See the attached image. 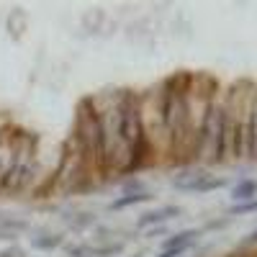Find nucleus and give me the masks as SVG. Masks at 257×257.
<instances>
[{
  "instance_id": "19",
  "label": "nucleus",
  "mask_w": 257,
  "mask_h": 257,
  "mask_svg": "<svg viewBox=\"0 0 257 257\" xmlns=\"http://www.w3.org/2000/svg\"><path fill=\"white\" fill-rule=\"evenodd\" d=\"M165 231H167V226H155V229H149V231H147V237L152 239V237H160V234H165Z\"/></svg>"
},
{
  "instance_id": "2",
  "label": "nucleus",
  "mask_w": 257,
  "mask_h": 257,
  "mask_svg": "<svg viewBox=\"0 0 257 257\" xmlns=\"http://www.w3.org/2000/svg\"><path fill=\"white\" fill-rule=\"evenodd\" d=\"M75 142L80 155L85 157L90 167L105 170V137H103V126L95 113L93 98L82 100L77 108V123H75Z\"/></svg>"
},
{
  "instance_id": "10",
  "label": "nucleus",
  "mask_w": 257,
  "mask_h": 257,
  "mask_svg": "<svg viewBox=\"0 0 257 257\" xmlns=\"http://www.w3.org/2000/svg\"><path fill=\"white\" fill-rule=\"evenodd\" d=\"M95 224H98V216L93 211H77V213H72V216H67V226L72 231H85V229H90Z\"/></svg>"
},
{
  "instance_id": "20",
  "label": "nucleus",
  "mask_w": 257,
  "mask_h": 257,
  "mask_svg": "<svg viewBox=\"0 0 257 257\" xmlns=\"http://www.w3.org/2000/svg\"><path fill=\"white\" fill-rule=\"evenodd\" d=\"M242 244H244V247H249V244H257V229H254L252 234H247V239H244Z\"/></svg>"
},
{
  "instance_id": "8",
  "label": "nucleus",
  "mask_w": 257,
  "mask_h": 257,
  "mask_svg": "<svg viewBox=\"0 0 257 257\" xmlns=\"http://www.w3.org/2000/svg\"><path fill=\"white\" fill-rule=\"evenodd\" d=\"M152 198L155 196L149 190H144V193H121L116 201L108 203V211H123L128 206H139V203H147V201H152Z\"/></svg>"
},
{
  "instance_id": "15",
  "label": "nucleus",
  "mask_w": 257,
  "mask_h": 257,
  "mask_svg": "<svg viewBox=\"0 0 257 257\" xmlns=\"http://www.w3.org/2000/svg\"><path fill=\"white\" fill-rule=\"evenodd\" d=\"M254 211H257V198L244 201V203H234V206H229L226 216H244V213H254Z\"/></svg>"
},
{
  "instance_id": "1",
  "label": "nucleus",
  "mask_w": 257,
  "mask_h": 257,
  "mask_svg": "<svg viewBox=\"0 0 257 257\" xmlns=\"http://www.w3.org/2000/svg\"><path fill=\"white\" fill-rule=\"evenodd\" d=\"M188 88L190 77L188 75H175L162 85L160 93V123L162 134L170 147V152L178 155L180 160L193 157V137H190V116H188Z\"/></svg>"
},
{
  "instance_id": "7",
  "label": "nucleus",
  "mask_w": 257,
  "mask_h": 257,
  "mask_svg": "<svg viewBox=\"0 0 257 257\" xmlns=\"http://www.w3.org/2000/svg\"><path fill=\"white\" fill-rule=\"evenodd\" d=\"M208 173V170H203V167H188V170H183L180 175H175L173 178V185L178 188V190H185V193H193V188H196L198 183H201V178Z\"/></svg>"
},
{
  "instance_id": "18",
  "label": "nucleus",
  "mask_w": 257,
  "mask_h": 257,
  "mask_svg": "<svg viewBox=\"0 0 257 257\" xmlns=\"http://www.w3.org/2000/svg\"><path fill=\"white\" fill-rule=\"evenodd\" d=\"M0 257H26L24 254V249H21V247H8V249H3V252H0Z\"/></svg>"
},
{
  "instance_id": "5",
  "label": "nucleus",
  "mask_w": 257,
  "mask_h": 257,
  "mask_svg": "<svg viewBox=\"0 0 257 257\" xmlns=\"http://www.w3.org/2000/svg\"><path fill=\"white\" fill-rule=\"evenodd\" d=\"M16 134L18 128L8 126L6 132H0V190H3V183L11 173V165H13V155H16Z\"/></svg>"
},
{
  "instance_id": "12",
  "label": "nucleus",
  "mask_w": 257,
  "mask_h": 257,
  "mask_svg": "<svg viewBox=\"0 0 257 257\" xmlns=\"http://www.w3.org/2000/svg\"><path fill=\"white\" fill-rule=\"evenodd\" d=\"M29 229L26 219H18V216H8V213H0V231H8V234H18Z\"/></svg>"
},
{
  "instance_id": "4",
  "label": "nucleus",
  "mask_w": 257,
  "mask_h": 257,
  "mask_svg": "<svg viewBox=\"0 0 257 257\" xmlns=\"http://www.w3.org/2000/svg\"><path fill=\"white\" fill-rule=\"evenodd\" d=\"M198 237H201L198 229H183L175 234H167V239L162 242V249L157 257H183L190 247L198 244Z\"/></svg>"
},
{
  "instance_id": "13",
  "label": "nucleus",
  "mask_w": 257,
  "mask_h": 257,
  "mask_svg": "<svg viewBox=\"0 0 257 257\" xmlns=\"http://www.w3.org/2000/svg\"><path fill=\"white\" fill-rule=\"evenodd\" d=\"M224 185H226V178H216V175L206 173V175L201 178V183L193 188V193H213V190H219V188H224Z\"/></svg>"
},
{
  "instance_id": "9",
  "label": "nucleus",
  "mask_w": 257,
  "mask_h": 257,
  "mask_svg": "<svg viewBox=\"0 0 257 257\" xmlns=\"http://www.w3.org/2000/svg\"><path fill=\"white\" fill-rule=\"evenodd\" d=\"M252 198H257V180L254 178H244L231 188V201L234 203H244V201H252Z\"/></svg>"
},
{
  "instance_id": "14",
  "label": "nucleus",
  "mask_w": 257,
  "mask_h": 257,
  "mask_svg": "<svg viewBox=\"0 0 257 257\" xmlns=\"http://www.w3.org/2000/svg\"><path fill=\"white\" fill-rule=\"evenodd\" d=\"M123 242H111V244H103V247H93V257H116L123 252Z\"/></svg>"
},
{
  "instance_id": "6",
  "label": "nucleus",
  "mask_w": 257,
  "mask_h": 257,
  "mask_svg": "<svg viewBox=\"0 0 257 257\" xmlns=\"http://www.w3.org/2000/svg\"><path fill=\"white\" fill-rule=\"evenodd\" d=\"M183 213V208L180 206H160V208H155V211H147V213H142V216L137 219V226L139 229H149V226H165L170 219H178Z\"/></svg>"
},
{
  "instance_id": "17",
  "label": "nucleus",
  "mask_w": 257,
  "mask_h": 257,
  "mask_svg": "<svg viewBox=\"0 0 257 257\" xmlns=\"http://www.w3.org/2000/svg\"><path fill=\"white\" fill-rule=\"evenodd\" d=\"M121 190H123V193H144L147 185H144L142 180H137V178H128V180H123Z\"/></svg>"
},
{
  "instance_id": "11",
  "label": "nucleus",
  "mask_w": 257,
  "mask_h": 257,
  "mask_svg": "<svg viewBox=\"0 0 257 257\" xmlns=\"http://www.w3.org/2000/svg\"><path fill=\"white\" fill-rule=\"evenodd\" d=\"M64 242V234H39V237H34V247L36 249H41V252H52V249H57L59 244Z\"/></svg>"
},
{
  "instance_id": "16",
  "label": "nucleus",
  "mask_w": 257,
  "mask_h": 257,
  "mask_svg": "<svg viewBox=\"0 0 257 257\" xmlns=\"http://www.w3.org/2000/svg\"><path fill=\"white\" fill-rule=\"evenodd\" d=\"M67 254H70V257H93V244H85V242L70 244V247H67Z\"/></svg>"
},
{
  "instance_id": "3",
  "label": "nucleus",
  "mask_w": 257,
  "mask_h": 257,
  "mask_svg": "<svg viewBox=\"0 0 257 257\" xmlns=\"http://www.w3.org/2000/svg\"><path fill=\"white\" fill-rule=\"evenodd\" d=\"M36 147H39L36 134H31V132H18L16 134L13 165H11V173H8L0 193L16 196V193H21L34 180V175H36Z\"/></svg>"
}]
</instances>
